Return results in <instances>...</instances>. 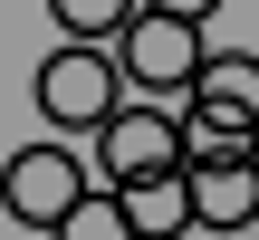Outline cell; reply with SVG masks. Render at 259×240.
<instances>
[{
	"mask_svg": "<svg viewBox=\"0 0 259 240\" xmlns=\"http://www.w3.org/2000/svg\"><path fill=\"white\" fill-rule=\"evenodd\" d=\"M202 58H211V48H202V19H173V10H144V19L115 38L125 87H144L154 106H163V96L183 106V96H192V77H202Z\"/></svg>",
	"mask_w": 259,
	"mask_h": 240,
	"instance_id": "cell-1",
	"label": "cell"
},
{
	"mask_svg": "<svg viewBox=\"0 0 259 240\" xmlns=\"http://www.w3.org/2000/svg\"><path fill=\"white\" fill-rule=\"evenodd\" d=\"M77 202H87V154H67V144H19V154L0 164V212H10V221L58 231Z\"/></svg>",
	"mask_w": 259,
	"mask_h": 240,
	"instance_id": "cell-2",
	"label": "cell"
},
{
	"mask_svg": "<svg viewBox=\"0 0 259 240\" xmlns=\"http://www.w3.org/2000/svg\"><path fill=\"white\" fill-rule=\"evenodd\" d=\"M115 87H125V67L106 58V48H87V38H67V48H48L38 58V115L48 125H106L115 115Z\"/></svg>",
	"mask_w": 259,
	"mask_h": 240,
	"instance_id": "cell-3",
	"label": "cell"
},
{
	"mask_svg": "<svg viewBox=\"0 0 259 240\" xmlns=\"http://www.w3.org/2000/svg\"><path fill=\"white\" fill-rule=\"evenodd\" d=\"M96 164L115 173V192H125V183H154V173H183V115H163V106H115V115L96 125Z\"/></svg>",
	"mask_w": 259,
	"mask_h": 240,
	"instance_id": "cell-4",
	"label": "cell"
},
{
	"mask_svg": "<svg viewBox=\"0 0 259 240\" xmlns=\"http://www.w3.org/2000/svg\"><path fill=\"white\" fill-rule=\"evenodd\" d=\"M183 106H202V115L250 125V135H259V58H240V48H231V58H202V77H192ZM183 106H173V115H183Z\"/></svg>",
	"mask_w": 259,
	"mask_h": 240,
	"instance_id": "cell-5",
	"label": "cell"
},
{
	"mask_svg": "<svg viewBox=\"0 0 259 240\" xmlns=\"http://www.w3.org/2000/svg\"><path fill=\"white\" fill-rule=\"evenodd\" d=\"M192 221H202V231H250L259 221V164H211V173H192Z\"/></svg>",
	"mask_w": 259,
	"mask_h": 240,
	"instance_id": "cell-6",
	"label": "cell"
},
{
	"mask_svg": "<svg viewBox=\"0 0 259 240\" xmlns=\"http://www.w3.org/2000/svg\"><path fill=\"white\" fill-rule=\"evenodd\" d=\"M125 221H135V240H183V231H202V221H192V173L125 183Z\"/></svg>",
	"mask_w": 259,
	"mask_h": 240,
	"instance_id": "cell-7",
	"label": "cell"
},
{
	"mask_svg": "<svg viewBox=\"0 0 259 240\" xmlns=\"http://www.w3.org/2000/svg\"><path fill=\"white\" fill-rule=\"evenodd\" d=\"M211 164H250V125H221V115L183 106V173H211Z\"/></svg>",
	"mask_w": 259,
	"mask_h": 240,
	"instance_id": "cell-8",
	"label": "cell"
},
{
	"mask_svg": "<svg viewBox=\"0 0 259 240\" xmlns=\"http://www.w3.org/2000/svg\"><path fill=\"white\" fill-rule=\"evenodd\" d=\"M48 19H58L67 38H87V48H106V38H125V29L144 19V0H48Z\"/></svg>",
	"mask_w": 259,
	"mask_h": 240,
	"instance_id": "cell-9",
	"label": "cell"
},
{
	"mask_svg": "<svg viewBox=\"0 0 259 240\" xmlns=\"http://www.w3.org/2000/svg\"><path fill=\"white\" fill-rule=\"evenodd\" d=\"M48 240H135V221H125V192H87V202H77V212H67Z\"/></svg>",
	"mask_w": 259,
	"mask_h": 240,
	"instance_id": "cell-10",
	"label": "cell"
},
{
	"mask_svg": "<svg viewBox=\"0 0 259 240\" xmlns=\"http://www.w3.org/2000/svg\"><path fill=\"white\" fill-rule=\"evenodd\" d=\"M144 10H173V19H211L221 0H144Z\"/></svg>",
	"mask_w": 259,
	"mask_h": 240,
	"instance_id": "cell-11",
	"label": "cell"
}]
</instances>
